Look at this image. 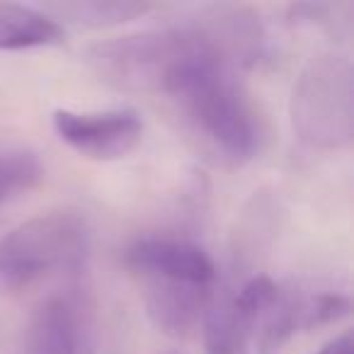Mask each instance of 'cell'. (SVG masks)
<instances>
[{
    "label": "cell",
    "mask_w": 354,
    "mask_h": 354,
    "mask_svg": "<svg viewBox=\"0 0 354 354\" xmlns=\"http://www.w3.org/2000/svg\"><path fill=\"white\" fill-rule=\"evenodd\" d=\"M187 141L212 165L236 170L267 146L270 127L241 73L212 56L194 61L165 95Z\"/></svg>",
    "instance_id": "obj_1"
},
{
    "label": "cell",
    "mask_w": 354,
    "mask_h": 354,
    "mask_svg": "<svg viewBox=\"0 0 354 354\" xmlns=\"http://www.w3.org/2000/svg\"><path fill=\"white\" fill-rule=\"evenodd\" d=\"M202 56L212 54L187 25L95 41L83 51L85 66L104 85L131 95H167Z\"/></svg>",
    "instance_id": "obj_2"
},
{
    "label": "cell",
    "mask_w": 354,
    "mask_h": 354,
    "mask_svg": "<svg viewBox=\"0 0 354 354\" xmlns=\"http://www.w3.org/2000/svg\"><path fill=\"white\" fill-rule=\"evenodd\" d=\"M90 252V228L78 212L37 214L0 238V291L20 294L49 277H80Z\"/></svg>",
    "instance_id": "obj_3"
},
{
    "label": "cell",
    "mask_w": 354,
    "mask_h": 354,
    "mask_svg": "<svg viewBox=\"0 0 354 354\" xmlns=\"http://www.w3.org/2000/svg\"><path fill=\"white\" fill-rule=\"evenodd\" d=\"M291 127L313 151H342L354 141V66L325 51L301 68L291 90Z\"/></svg>",
    "instance_id": "obj_4"
},
{
    "label": "cell",
    "mask_w": 354,
    "mask_h": 354,
    "mask_svg": "<svg viewBox=\"0 0 354 354\" xmlns=\"http://www.w3.org/2000/svg\"><path fill=\"white\" fill-rule=\"evenodd\" d=\"M95 301L80 281L46 296L32 310L25 354H95Z\"/></svg>",
    "instance_id": "obj_5"
},
{
    "label": "cell",
    "mask_w": 354,
    "mask_h": 354,
    "mask_svg": "<svg viewBox=\"0 0 354 354\" xmlns=\"http://www.w3.org/2000/svg\"><path fill=\"white\" fill-rule=\"evenodd\" d=\"M185 25L197 35L212 59L241 75L255 68L267 54V30L252 8L209 6Z\"/></svg>",
    "instance_id": "obj_6"
},
{
    "label": "cell",
    "mask_w": 354,
    "mask_h": 354,
    "mask_svg": "<svg viewBox=\"0 0 354 354\" xmlns=\"http://www.w3.org/2000/svg\"><path fill=\"white\" fill-rule=\"evenodd\" d=\"M54 131L71 151L95 162L122 160L138 148L143 138V122L133 109L107 112H73L56 109Z\"/></svg>",
    "instance_id": "obj_7"
},
{
    "label": "cell",
    "mask_w": 354,
    "mask_h": 354,
    "mask_svg": "<svg viewBox=\"0 0 354 354\" xmlns=\"http://www.w3.org/2000/svg\"><path fill=\"white\" fill-rule=\"evenodd\" d=\"M122 262L133 277H160V279L214 284L218 272L202 245L177 236H141L129 243Z\"/></svg>",
    "instance_id": "obj_8"
},
{
    "label": "cell",
    "mask_w": 354,
    "mask_h": 354,
    "mask_svg": "<svg viewBox=\"0 0 354 354\" xmlns=\"http://www.w3.org/2000/svg\"><path fill=\"white\" fill-rule=\"evenodd\" d=\"M146 315L162 335L172 339H192L202 330L212 286L189 281L160 279V277H136Z\"/></svg>",
    "instance_id": "obj_9"
},
{
    "label": "cell",
    "mask_w": 354,
    "mask_h": 354,
    "mask_svg": "<svg viewBox=\"0 0 354 354\" xmlns=\"http://www.w3.org/2000/svg\"><path fill=\"white\" fill-rule=\"evenodd\" d=\"M277 221H279L277 199L270 192L252 194L241 212L236 231L231 233V262L236 274L238 272L257 274V262L270 252L277 238Z\"/></svg>",
    "instance_id": "obj_10"
},
{
    "label": "cell",
    "mask_w": 354,
    "mask_h": 354,
    "mask_svg": "<svg viewBox=\"0 0 354 354\" xmlns=\"http://www.w3.org/2000/svg\"><path fill=\"white\" fill-rule=\"evenodd\" d=\"M66 32L41 8L0 3V51H25L61 46Z\"/></svg>",
    "instance_id": "obj_11"
},
{
    "label": "cell",
    "mask_w": 354,
    "mask_h": 354,
    "mask_svg": "<svg viewBox=\"0 0 354 354\" xmlns=\"http://www.w3.org/2000/svg\"><path fill=\"white\" fill-rule=\"evenodd\" d=\"M41 10L56 22H68L83 30H109L133 22L156 10L153 3L138 0H66V3H46Z\"/></svg>",
    "instance_id": "obj_12"
},
{
    "label": "cell",
    "mask_w": 354,
    "mask_h": 354,
    "mask_svg": "<svg viewBox=\"0 0 354 354\" xmlns=\"http://www.w3.org/2000/svg\"><path fill=\"white\" fill-rule=\"evenodd\" d=\"M44 180V165L35 151L0 146V207L37 189Z\"/></svg>",
    "instance_id": "obj_13"
},
{
    "label": "cell",
    "mask_w": 354,
    "mask_h": 354,
    "mask_svg": "<svg viewBox=\"0 0 354 354\" xmlns=\"http://www.w3.org/2000/svg\"><path fill=\"white\" fill-rule=\"evenodd\" d=\"M352 310V301L347 294L339 291H313L304 294L301 291V333L325 328L337 320L347 318Z\"/></svg>",
    "instance_id": "obj_14"
},
{
    "label": "cell",
    "mask_w": 354,
    "mask_h": 354,
    "mask_svg": "<svg viewBox=\"0 0 354 354\" xmlns=\"http://www.w3.org/2000/svg\"><path fill=\"white\" fill-rule=\"evenodd\" d=\"M318 354H354V335L352 330H344L335 339H330Z\"/></svg>",
    "instance_id": "obj_15"
},
{
    "label": "cell",
    "mask_w": 354,
    "mask_h": 354,
    "mask_svg": "<svg viewBox=\"0 0 354 354\" xmlns=\"http://www.w3.org/2000/svg\"><path fill=\"white\" fill-rule=\"evenodd\" d=\"M236 354H248V349H243V352H236Z\"/></svg>",
    "instance_id": "obj_16"
}]
</instances>
